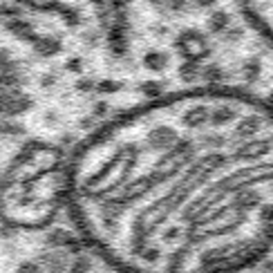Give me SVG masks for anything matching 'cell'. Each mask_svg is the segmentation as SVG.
Masks as SVG:
<instances>
[{
	"mask_svg": "<svg viewBox=\"0 0 273 273\" xmlns=\"http://www.w3.org/2000/svg\"><path fill=\"white\" fill-rule=\"evenodd\" d=\"M67 193V161L56 152L27 150L16 161L2 191V210L16 224H41Z\"/></svg>",
	"mask_w": 273,
	"mask_h": 273,
	"instance_id": "7a4b0ae2",
	"label": "cell"
},
{
	"mask_svg": "<svg viewBox=\"0 0 273 273\" xmlns=\"http://www.w3.org/2000/svg\"><path fill=\"white\" fill-rule=\"evenodd\" d=\"M65 199L126 273H231L273 242V116L220 92L134 108L74 152Z\"/></svg>",
	"mask_w": 273,
	"mask_h": 273,
	"instance_id": "6da1fadb",
	"label": "cell"
}]
</instances>
